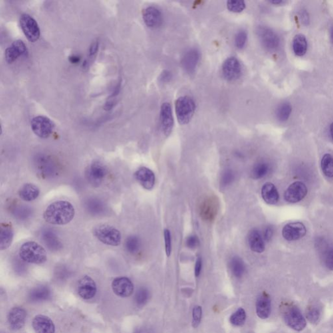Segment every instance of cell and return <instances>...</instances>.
<instances>
[{
	"label": "cell",
	"mask_w": 333,
	"mask_h": 333,
	"mask_svg": "<svg viewBox=\"0 0 333 333\" xmlns=\"http://www.w3.org/2000/svg\"><path fill=\"white\" fill-rule=\"evenodd\" d=\"M125 245L128 252L131 254H135L140 249L141 242L138 237L131 236L127 239Z\"/></svg>",
	"instance_id": "34"
},
{
	"label": "cell",
	"mask_w": 333,
	"mask_h": 333,
	"mask_svg": "<svg viewBox=\"0 0 333 333\" xmlns=\"http://www.w3.org/2000/svg\"><path fill=\"white\" fill-rule=\"evenodd\" d=\"M270 170V166L267 163L260 162L255 165L252 170V177L254 179H260L266 176Z\"/></svg>",
	"instance_id": "33"
},
{
	"label": "cell",
	"mask_w": 333,
	"mask_h": 333,
	"mask_svg": "<svg viewBox=\"0 0 333 333\" xmlns=\"http://www.w3.org/2000/svg\"><path fill=\"white\" fill-rule=\"evenodd\" d=\"M163 235H164L165 252H166L167 256L169 257L171 256V251H172V242H171L170 231L168 229H165Z\"/></svg>",
	"instance_id": "43"
},
{
	"label": "cell",
	"mask_w": 333,
	"mask_h": 333,
	"mask_svg": "<svg viewBox=\"0 0 333 333\" xmlns=\"http://www.w3.org/2000/svg\"><path fill=\"white\" fill-rule=\"evenodd\" d=\"M19 196L23 200L30 202L38 198L40 194V189L33 183H26L20 189Z\"/></svg>",
	"instance_id": "26"
},
{
	"label": "cell",
	"mask_w": 333,
	"mask_h": 333,
	"mask_svg": "<svg viewBox=\"0 0 333 333\" xmlns=\"http://www.w3.org/2000/svg\"><path fill=\"white\" fill-rule=\"evenodd\" d=\"M112 289L117 296L121 298H128L133 294V284L127 277H117L113 281Z\"/></svg>",
	"instance_id": "16"
},
{
	"label": "cell",
	"mask_w": 333,
	"mask_h": 333,
	"mask_svg": "<svg viewBox=\"0 0 333 333\" xmlns=\"http://www.w3.org/2000/svg\"><path fill=\"white\" fill-rule=\"evenodd\" d=\"M172 74H171L170 72L164 71L161 74V75L159 76V79L161 82L167 83L170 81L171 79H172Z\"/></svg>",
	"instance_id": "47"
},
{
	"label": "cell",
	"mask_w": 333,
	"mask_h": 333,
	"mask_svg": "<svg viewBox=\"0 0 333 333\" xmlns=\"http://www.w3.org/2000/svg\"><path fill=\"white\" fill-rule=\"evenodd\" d=\"M22 30L27 39L31 43L37 41L41 36V31L37 21L31 16L24 14L20 19Z\"/></svg>",
	"instance_id": "7"
},
{
	"label": "cell",
	"mask_w": 333,
	"mask_h": 333,
	"mask_svg": "<svg viewBox=\"0 0 333 333\" xmlns=\"http://www.w3.org/2000/svg\"><path fill=\"white\" fill-rule=\"evenodd\" d=\"M321 167L324 174L328 178H333V155L326 154L321 161Z\"/></svg>",
	"instance_id": "29"
},
{
	"label": "cell",
	"mask_w": 333,
	"mask_h": 333,
	"mask_svg": "<svg viewBox=\"0 0 333 333\" xmlns=\"http://www.w3.org/2000/svg\"><path fill=\"white\" fill-rule=\"evenodd\" d=\"M51 292L46 286H39L33 289L29 293V298L33 302H41L51 298Z\"/></svg>",
	"instance_id": "28"
},
{
	"label": "cell",
	"mask_w": 333,
	"mask_h": 333,
	"mask_svg": "<svg viewBox=\"0 0 333 333\" xmlns=\"http://www.w3.org/2000/svg\"><path fill=\"white\" fill-rule=\"evenodd\" d=\"M186 243L189 248H196L199 245V241L197 236H191L187 239Z\"/></svg>",
	"instance_id": "46"
},
{
	"label": "cell",
	"mask_w": 333,
	"mask_h": 333,
	"mask_svg": "<svg viewBox=\"0 0 333 333\" xmlns=\"http://www.w3.org/2000/svg\"><path fill=\"white\" fill-rule=\"evenodd\" d=\"M306 233V227L301 222L288 223L285 225L282 231V236L288 241L300 240L305 236Z\"/></svg>",
	"instance_id": "12"
},
{
	"label": "cell",
	"mask_w": 333,
	"mask_h": 333,
	"mask_svg": "<svg viewBox=\"0 0 333 333\" xmlns=\"http://www.w3.org/2000/svg\"><path fill=\"white\" fill-rule=\"evenodd\" d=\"M8 323L12 330L19 331L25 326L26 312L21 307H14L8 314Z\"/></svg>",
	"instance_id": "17"
},
{
	"label": "cell",
	"mask_w": 333,
	"mask_h": 333,
	"mask_svg": "<svg viewBox=\"0 0 333 333\" xmlns=\"http://www.w3.org/2000/svg\"><path fill=\"white\" fill-rule=\"evenodd\" d=\"M107 175V169L101 161H95L87 167L85 177L88 182L93 186H99L104 180Z\"/></svg>",
	"instance_id": "8"
},
{
	"label": "cell",
	"mask_w": 333,
	"mask_h": 333,
	"mask_svg": "<svg viewBox=\"0 0 333 333\" xmlns=\"http://www.w3.org/2000/svg\"><path fill=\"white\" fill-rule=\"evenodd\" d=\"M231 324L235 326H242L246 320V313L244 309L240 308L231 316Z\"/></svg>",
	"instance_id": "36"
},
{
	"label": "cell",
	"mask_w": 333,
	"mask_h": 333,
	"mask_svg": "<svg viewBox=\"0 0 333 333\" xmlns=\"http://www.w3.org/2000/svg\"><path fill=\"white\" fill-rule=\"evenodd\" d=\"M90 212L93 213H100L103 210V205L102 203L97 199H91L87 205Z\"/></svg>",
	"instance_id": "40"
},
{
	"label": "cell",
	"mask_w": 333,
	"mask_h": 333,
	"mask_svg": "<svg viewBox=\"0 0 333 333\" xmlns=\"http://www.w3.org/2000/svg\"><path fill=\"white\" fill-rule=\"evenodd\" d=\"M19 256L22 260L30 264H41L47 260L45 249L35 242H27L22 245Z\"/></svg>",
	"instance_id": "2"
},
{
	"label": "cell",
	"mask_w": 333,
	"mask_h": 333,
	"mask_svg": "<svg viewBox=\"0 0 333 333\" xmlns=\"http://www.w3.org/2000/svg\"><path fill=\"white\" fill-rule=\"evenodd\" d=\"M28 50L21 40H17L7 48L5 52V60L8 63H13L20 57H27Z\"/></svg>",
	"instance_id": "13"
},
{
	"label": "cell",
	"mask_w": 333,
	"mask_h": 333,
	"mask_svg": "<svg viewBox=\"0 0 333 333\" xmlns=\"http://www.w3.org/2000/svg\"><path fill=\"white\" fill-rule=\"evenodd\" d=\"M321 310L318 307L312 305L307 308L306 312L307 318L312 324H316L320 318Z\"/></svg>",
	"instance_id": "37"
},
{
	"label": "cell",
	"mask_w": 333,
	"mask_h": 333,
	"mask_svg": "<svg viewBox=\"0 0 333 333\" xmlns=\"http://www.w3.org/2000/svg\"><path fill=\"white\" fill-rule=\"evenodd\" d=\"M143 19L145 25L150 28H157L162 24V14L157 8L149 6L143 11Z\"/></svg>",
	"instance_id": "18"
},
{
	"label": "cell",
	"mask_w": 333,
	"mask_h": 333,
	"mask_svg": "<svg viewBox=\"0 0 333 333\" xmlns=\"http://www.w3.org/2000/svg\"><path fill=\"white\" fill-rule=\"evenodd\" d=\"M308 192L306 185L302 182H295L285 191L284 199L288 203L300 202L306 197Z\"/></svg>",
	"instance_id": "10"
},
{
	"label": "cell",
	"mask_w": 333,
	"mask_h": 333,
	"mask_svg": "<svg viewBox=\"0 0 333 333\" xmlns=\"http://www.w3.org/2000/svg\"><path fill=\"white\" fill-rule=\"evenodd\" d=\"M292 107L290 103L284 102L281 103L276 110V116L279 121L284 122L289 119L292 113Z\"/></svg>",
	"instance_id": "30"
},
{
	"label": "cell",
	"mask_w": 333,
	"mask_h": 333,
	"mask_svg": "<svg viewBox=\"0 0 333 333\" xmlns=\"http://www.w3.org/2000/svg\"><path fill=\"white\" fill-rule=\"evenodd\" d=\"M160 125L163 134L168 136L171 134L174 126L172 108L170 103H163L160 110Z\"/></svg>",
	"instance_id": "14"
},
{
	"label": "cell",
	"mask_w": 333,
	"mask_h": 333,
	"mask_svg": "<svg viewBox=\"0 0 333 333\" xmlns=\"http://www.w3.org/2000/svg\"><path fill=\"white\" fill-rule=\"evenodd\" d=\"M248 243L251 250L254 252L258 253L264 252L265 250L264 240L260 231L257 229H253L249 232Z\"/></svg>",
	"instance_id": "24"
},
{
	"label": "cell",
	"mask_w": 333,
	"mask_h": 333,
	"mask_svg": "<svg viewBox=\"0 0 333 333\" xmlns=\"http://www.w3.org/2000/svg\"><path fill=\"white\" fill-rule=\"evenodd\" d=\"M200 59V53L197 49H191L185 51L182 59V65L188 74L194 73Z\"/></svg>",
	"instance_id": "20"
},
{
	"label": "cell",
	"mask_w": 333,
	"mask_h": 333,
	"mask_svg": "<svg viewBox=\"0 0 333 333\" xmlns=\"http://www.w3.org/2000/svg\"><path fill=\"white\" fill-rule=\"evenodd\" d=\"M203 310L200 306H195L193 310L192 326L193 328H198L202 318Z\"/></svg>",
	"instance_id": "41"
},
{
	"label": "cell",
	"mask_w": 333,
	"mask_h": 333,
	"mask_svg": "<svg viewBox=\"0 0 333 333\" xmlns=\"http://www.w3.org/2000/svg\"><path fill=\"white\" fill-rule=\"evenodd\" d=\"M284 318L289 327L298 332L304 330L307 326L306 320L302 312L295 305L286 307L284 312Z\"/></svg>",
	"instance_id": "6"
},
{
	"label": "cell",
	"mask_w": 333,
	"mask_h": 333,
	"mask_svg": "<svg viewBox=\"0 0 333 333\" xmlns=\"http://www.w3.org/2000/svg\"><path fill=\"white\" fill-rule=\"evenodd\" d=\"M273 234V231L272 227H268V228L266 229V231H265L264 237V240L269 242V241L272 239Z\"/></svg>",
	"instance_id": "49"
},
{
	"label": "cell",
	"mask_w": 333,
	"mask_h": 333,
	"mask_svg": "<svg viewBox=\"0 0 333 333\" xmlns=\"http://www.w3.org/2000/svg\"><path fill=\"white\" fill-rule=\"evenodd\" d=\"M222 73L227 80L232 81L238 79L242 73L240 61L234 57L227 59L223 64Z\"/></svg>",
	"instance_id": "11"
},
{
	"label": "cell",
	"mask_w": 333,
	"mask_h": 333,
	"mask_svg": "<svg viewBox=\"0 0 333 333\" xmlns=\"http://www.w3.org/2000/svg\"><path fill=\"white\" fill-rule=\"evenodd\" d=\"M324 259L327 268L333 271V249H330L326 251Z\"/></svg>",
	"instance_id": "44"
},
{
	"label": "cell",
	"mask_w": 333,
	"mask_h": 333,
	"mask_svg": "<svg viewBox=\"0 0 333 333\" xmlns=\"http://www.w3.org/2000/svg\"><path fill=\"white\" fill-rule=\"evenodd\" d=\"M36 333H55V329L52 320L45 315H37L32 322Z\"/></svg>",
	"instance_id": "19"
},
{
	"label": "cell",
	"mask_w": 333,
	"mask_h": 333,
	"mask_svg": "<svg viewBox=\"0 0 333 333\" xmlns=\"http://www.w3.org/2000/svg\"><path fill=\"white\" fill-rule=\"evenodd\" d=\"M93 235L103 244L119 246L121 243V233L114 227L109 225H100L93 229Z\"/></svg>",
	"instance_id": "3"
},
{
	"label": "cell",
	"mask_w": 333,
	"mask_h": 333,
	"mask_svg": "<svg viewBox=\"0 0 333 333\" xmlns=\"http://www.w3.org/2000/svg\"><path fill=\"white\" fill-rule=\"evenodd\" d=\"M234 175L232 171L228 170L225 171L224 174L223 175L222 179H221V183L223 185H228L234 180Z\"/></svg>",
	"instance_id": "45"
},
{
	"label": "cell",
	"mask_w": 333,
	"mask_h": 333,
	"mask_svg": "<svg viewBox=\"0 0 333 333\" xmlns=\"http://www.w3.org/2000/svg\"><path fill=\"white\" fill-rule=\"evenodd\" d=\"M43 240L45 241L46 245L51 250H53V249L57 250L59 247H61V243L54 233L49 232V231L48 232H45L43 235Z\"/></svg>",
	"instance_id": "35"
},
{
	"label": "cell",
	"mask_w": 333,
	"mask_h": 333,
	"mask_svg": "<svg viewBox=\"0 0 333 333\" xmlns=\"http://www.w3.org/2000/svg\"><path fill=\"white\" fill-rule=\"evenodd\" d=\"M247 34L244 30L239 31L235 37V45L238 49H243L246 43Z\"/></svg>",
	"instance_id": "42"
},
{
	"label": "cell",
	"mask_w": 333,
	"mask_h": 333,
	"mask_svg": "<svg viewBox=\"0 0 333 333\" xmlns=\"http://www.w3.org/2000/svg\"><path fill=\"white\" fill-rule=\"evenodd\" d=\"M32 130L40 138L46 139L51 136L55 128V124L45 116L34 117L31 122Z\"/></svg>",
	"instance_id": "5"
},
{
	"label": "cell",
	"mask_w": 333,
	"mask_h": 333,
	"mask_svg": "<svg viewBox=\"0 0 333 333\" xmlns=\"http://www.w3.org/2000/svg\"><path fill=\"white\" fill-rule=\"evenodd\" d=\"M331 39H332V41L333 43V27L332 29V31H331Z\"/></svg>",
	"instance_id": "53"
},
{
	"label": "cell",
	"mask_w": 333,
	"mask_h": 333,
	"mask_svg": "<svg viewBox=\"0 0 333 333\" xmlns=\"http://www.w3.org/2000/svg\"><path fill=\"white\" fill-rule=\"evenodd\" d=\"M149 298V291L146 288H141L137 291L135 296V302L139 307L146 304Z\"/></svg>",
	"instance_id": "38"
},
{
	"label": "cell",
	"mask_w": 333,
	"mask_h": 333,
	"mask_svg": "<svg viewBox=\"0 0 333 333\" xmlns=\"http://www.w3.org/2000/svg\"><path fill=\"white\" fill-rule=\"evenodd\" d=\"M231 269L235 277H242L245 270L244 263L242 259L239 257L233 258L231 262Z\"/></svg>",
	"instance_id": "32"
},
{
	"label": "cell",
	"mask_w": 333,
	"mask_h": 333,
	"mask_svg": "<svg viewBox=\"0 0 333 333\" xmlns=\"http://www.w3.org/2000/svg\"><path fill=\"white\" fill-rule=\"evenodd\" d=\"M75 209L71 203L66 201H55L46 208L43 213L44 219L49 224L67 225L73 220Z\"/></svg>",
	"instance_id": "1"
},
{
	"label": "cell",
	"mask_w": 333,
	"mask_h": 333,
	"mask_svg": "<svg viewBox=\"0 0 333 333\" xmlns=\"http://www.w3.org/2000/svg\"><path fill=\"white\" fill-rule=\"evenodd\" d=\"M69 60L72 63H77L79 61V57L77 55H73L70 57Z\"/></svg>",
	"instance_id": "50"
},
{
	"label": "cell",
	"mask_w": 333,
	"mask_h": 333,
	"mask_svg": "<svg viewBox=\"0 0 333 333\" xmlns=\"http://www.w3.org/2000/svg\"><path fill=\"white\" fill-rule=\"evenodd\" d=\"M293 51L298 56H303L307 53L308 43L306 37L303 34H298L293 39Z\"/></svg>",
	"instance_id": "27"
},
{
	"label": "cell",
	"mask_w": 333,
	"mask_h": 333,
	"mask_svg": "<svg viewBox=\"0 0 333 333\" xmlns=\"http://www.w3.org/2000/svg\"><path fill=\"white\" fill-rule=\"evenodd\" d=\"M256 314L261 319H267L272 312V301L269 295L264 293L258 297L256 302Z\"/></svg>",
	"instance_id": "22"
},
{
	"label": "cell",
	"mask_w": 333,
	"mask_h": 333,
	"mask_svg": "<svg viewBox=\"0 0 333 333\" xmlns=\"http://www.w3.org/2000/svg\"><path fill=\"white\" fill-rule=\"evenodd\" d=\"M259 39L263 47L269 51H275L280 45V39L274 31L268 27H259L257 30Z\"/></svg>",
	"instance_id": "9"
},
{
	"label": "cell",
	"mask_w": 333,
	"mask_h": 333,
	"mask_svg": "<svg viewBox=\"0 0 333 333\" xmlns=\"http://www.w3.org/2000/svg\"><path fill=\"white\" fill-rule=\"evenodd\" d=\"M270 3L274 4V5H282V4L286 3V1H283V0H273V1H271Z\"/></svg>",
	"instance_id": "51"
},
{
	"label": "cell",
	"mask_w": 333,
	"mask_h": 333,
	"mask_svg": "<svg viewBox=\"0 0 333 333\" xmlns=\"http://www.w3.org/2000/svg\"><path fill=\"white\" fill-rule=\"evenodd\" d=\"M227 7L231 11L234 12V13H240L244 10L245 3L243 1H238V0H230L227 1Z\"/></svg>",
	"instance_id": "39"
},
{
	"label": "cell",
	"mask_w": 333,
	"mask_h": 333,
	"mask_svg": "<svg viewBox=\"0 0 333 333\" xmlns=\"http://www.w3.org/2000/svg\"><path fill=\"white\" fill-rule=\"evenodd\" d=\"M99 41H94L93 43L91 44L90 48H89L88 55H87V58L85 59V61L83 62V67L84 68V69H88L91 65V64L93 63V61H95L96 57H97V55L98 51H99Z\"/></svg>",
	"instance_id": "31"
},
{
	"label": "cell",
	"mask_w": 333,
	"mask_h": 333,
	"mask_svg": "<svg viewBox=\"0 0 333 333\" xmlns=\"http://www.w3.org/2000/svg\"><path fill=\"white\" fill-rule=\"evenodd\" d=\"M202 270V259L199 257L197 258L195 266V275L196 277H199L201 274Z\"/></svg>",
	"instance_id": "48"
},
{
	"label": "cell",
	"mask_w": 333,
	"mask_h": 333,
	"mask_svg": "<svg viewBox=\"0 0 333 333\" xmlns=\"http://www.w3.org/2000/svg\"><path fill=\"white\" fill-rule=\"evenodd\" d=\"M175 110L179 123L186 125L192 119L195 111V103L191 98L183 96L179 98L175 103Z\"/></svg>",
	"instance_id": "4"
},
{
	"label": "cell",
	"mask_w": 333,
	"mask_h": 333,
	"mask_svg": "<svg viewBox=\"0 0 333 333\" xmlns=\"http://www.w3.org/2000/svg\"><path fill=\"white\" fill-rule=\"evenodd\" d=\"M330 132L331 135H332V137L333 140V123L330 126Z\"/></svg>",
	"instance_id": "52"
},
{
	"label": "cell",
	"mask_w": 333,
	"mask_h": 333,
	"mask_svg": "<svg viewBox=\"0 0 333 333\" xmlns=\"http://www.w3.org/2000/svg\"><path fill=\"white\" fill-rule=\"evenodd\" d=\"M261 194L265 202L268 205H275L279 201V194L273 183L267 182L263 185Z\"/></svg>",
	"instance_id": "25"
},
{
	"label": "cell",
	"mask_w": 333,
	"mask_h": 333,
	"mask_svg": "<svg viewBox=\"0 0 333 333\" xmlns=\"http://www.w3.org/2000/svg\"><path fill=\"white\" fill-rule=\"evenodd\" d=\"M135 178L145 189L151 190L155 184L154 173L147 167H141L135 173Z\"/></svg>",
	"instance_id": "21"
},
{
	"label": "cell",
	"mask_w": 333,
	"mask_h": 333,
	"mask_svg": "<svg viewBox=\"0 0 333 333\" xmlns=\"http://www.w3.org/2000/svg\"><path fill=\"white\" fill-rule=\"evenodd\" d=\"M97 284L91 277L85 275L79 281L77 293L81 298L90 300L97 294Z\"/></svg>",
	"instance_id": "15"
},
{
	"label": "cell",
	"mask_w": 333,
	"mask_h": 333,
	"mask_svg": "<svg viewBox=\"0 0 333 333\" xmlns=\"http://www.w3.org/2000/svg\"><path fill=\"white\" fill-rule=\"evenodd\" d=\"M14 231L10 223H3L0 227V250L9 248L13 242Z\"/></svg>",
	"instance_id": "23"
}]
</instances>
